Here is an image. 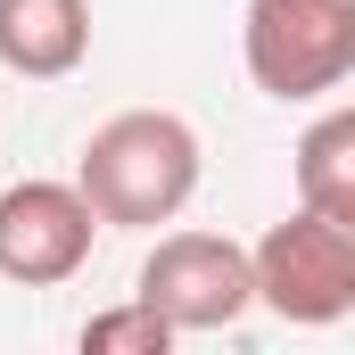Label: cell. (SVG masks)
<instances>
[{"label":"cell","mask_w":355,"mask_h":355,"mask_svg":"<svg viewBox=\"0 0 355 355\" xmlns=\"http://www.w3.org/2000/svg\"><path fill=\"white\" fill-rule=\"evenodd\" d=\"M75 182H83V198L99 207L107 232H157L198 190V132L174 107H124L83 141Z\"/></svg>","instance_id":"6da1fadb"},{"label":"cell","mask_w":355,"mask_h":355,"mask_svg":"<svg viewBox=\"0 0 355 355\" xmlns=\"http://www.w3.org/2000/svg\"><path fill=\"white\" fill-rule=\"evenodd\" d=\"M240 58L265 99H331L355 75V0H248Z\"/></svg>","instance_id":"7a4b0ae2"},{"label":"cell","mask_w":355,"mask_h":355,"mask_svg":"<svg viewBox=\"0 0 355 355\" xmlns=\"http://www.w3.org/2000/svg\"><path fill=\"white\" fill-rule=\"evenodd\" d=\"M257 306H272L297 331L355 314V215L297 207L257 240Z\"/></svg>","instance_id":"3957f363"},{"label":"cell","mask_w":355,"mask_h":355,"mask_svg":"<svg viewBox=\"0 0 355 355\" xmlns=\"http://www.w3.org/2000/svg\"><path fill=\"white\" fill-rule=\"evenodd\" d=\"M132 297H149L182 339L190 331H232L248 306H257V248L223 240V232H166L149 257Z\"/></svg>","instance_id":"277c9868"},{"label":"cell","mask_w":355,"mask_h":355,"mask_svg":"<svg viewBox=\"0 0 355 355\" xmlns=\"http://www.w3.org/2000/svg\"><path fill=\"white\" fill-rule=\"evenodd\" d=\"M99 207L83 198V182H8L0 190V281L17 289H58L91 265L99 240Z\"/></svg>","instance_id":"5b68a950"},{"label":"cell","mask_w":355,"mask_h":355,"mask_svg":"<svg viewBox=\"0 0 355 355\" xmlns=\"http://www.w3.org/2000/svg\"><path fill=\"white\" fill-rule=\"evenodd\" d=\"M91 58V0H0V67L25 83H67Z\"/></svg>","instance_id":"8992f818"},{"label":"cell","mask_w":355,"mask_h":355,"mask_svg":"<svg viewBox=\"0 0 355 355\" xmlns=\"http://www.w3.org/2000/svg\"><path fill=\"white\" fill-rule=\"evenodd\" d=\"M289 174H297V207L355 215V107H322V116L297 132Z\"/></svg>","instance_id":"52a82bcc"},{"label":"cell","mask_w":355,"mask_h":355,"mask_svg":"<svg viewBox=\"0 0 355 355\" xmlns=\"http://www.w3.org/2000/svg\"><path fill=\"white\" fill-rule=\"evenodd\" d=\"M182 331L149 306V297H132V306H107V314H91L83 322V355H166Z\"/></svg>","instance_id":"ba28073f"}]
</instances>
